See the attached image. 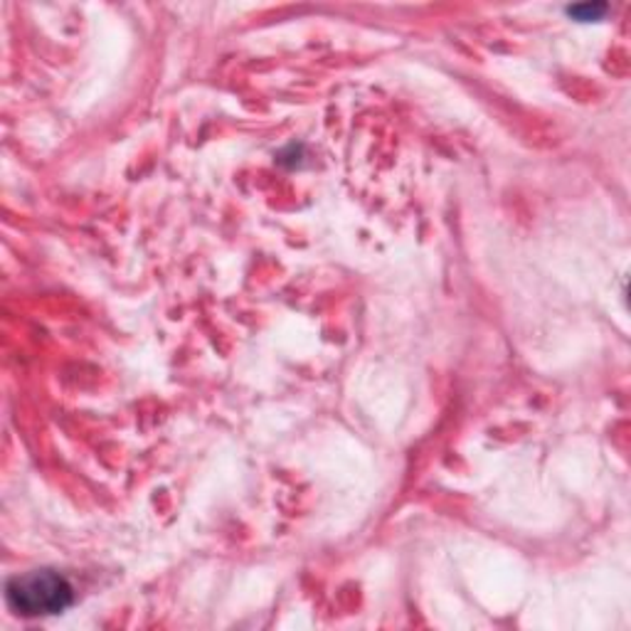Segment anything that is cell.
<instances>
[{"mask_svg":"<svg viewBox=\"0 0 631 631\" xmlns=\"http://www.w3.org/2000/svg\"><path fill=\"white\" fill-rule=\"evenodd\" d=\"M74 590L58 570L15 574L5 584V602L21 617H54L72 605Z\"/></svg>","mask_w":631,"mask_h":631,"instance_id":"obj_1","label":"cell"},{"mask_svg":"<svg viewBox=\"0 0 631 631\" xmlns=\"http://www.w3.org/2000/svg\"><path fill=\"white\" fill-rule=\"evenodd\" d=\"M607 11H609L607 3H582V5H570L568 15L580 23H597L607 15Z\"/></svg>","mask_w":631,"mask_h":631,"instance_id":"obj_2","label":"cell"}]
</instances>
